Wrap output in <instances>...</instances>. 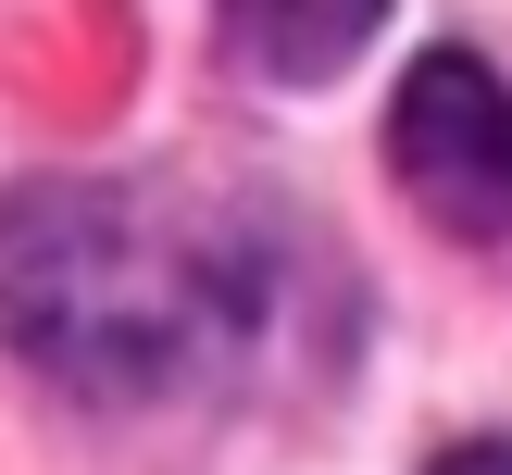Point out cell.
Segmentation results:
<instances>
[{
	"mask_svg": "<svg viewBox=\"0 0 512 475\" xmlns=\"http://www.w3.org/2000/svg\"><path fill=\"white\" fill-rule=\"evenodd\" d=\"M250 275L238 225L125 175H38L0 200V338L88 400H163L238 350Z\"/></svg>",
	"mask_w": 512,
	"mask_h": 475,
	"instance_id": "1",
	"label": "cell"
},
{
	"mask_svg": "<svg viewBox=\"0 0 512 475\" xmlns=\"http://www.w3.org/2000/svg\"><path fill=\"white\" fill-rule=\"evenodd\" d=\"M388 163L450 238H512V88L475 50H425L388 100Z\"/></svg>",
	"mask_w": 512,
	"mask_h": 475,
	"instance_id": "2",
	"label": "cell"
},
{
	"mask_svg": "<svg viewBox=\"0 0 512 475\" xmlns=\"http://www.w3.org/2000/svg\"><path fill=\"white\" fill-rule=\"evenodd\" d=\"M375 25H388V0H225V50H238V75H263V88H325V75H350L375 50Z\"/></svg>",
	"mask_w": 512,
	"mask_h": 475,
	"instance_id": "3",
	"label": "cell"
},
{
	"mask_svg": "<svg viewBox=\"0 0 512 475\" xmlns=\"http://www.w3.org/2000/svg\"><path fill=\"white\" fill-rule=\"evenodd\" d=\"M438 475H512V438H475V450H450Z\"/></svg>",
	"mask_w": 512,
	"mask_h": 475,
	"instance_id": "4",
	"label": "cell"
}]
</instances>
